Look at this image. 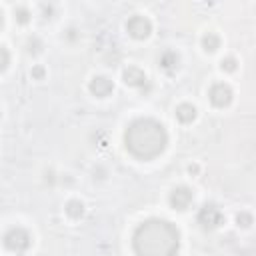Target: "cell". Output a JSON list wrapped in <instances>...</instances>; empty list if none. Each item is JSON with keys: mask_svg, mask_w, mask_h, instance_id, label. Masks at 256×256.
I'll return each instance as SVG.
<instances>
[{"mask_svg": "<svg viewBox=\"0 0 256 256\" xmlns=\"http://www.w3.org/2000/svg\"><path fill=\"white\" fill-rule=\"evenodd\" d=\"M188 172H190V174H198V172H200L198 164H190V166H188Z\"/></svg>", "mask_w": 256, "mask_h": 256, "instance_id": "cell-21", "label": "cell"}, {"mask_svg": "<svg viewBox=\"0 0 256 256\" xmlns=\"http://www.w3.org/2000/svg\"><path fill=\"white\" fill-rule=\"evenodd\" d=\"M88 88H90V92H92L96 98H106L108 94H112L114 84H112V80L106 78V76H94V78L90 80V84H88Z\"/></svg>", "mask_w": 256, "mask_h": 256, "instance_id": "cell-8", "label": "cell"}, {"mask_svg": "<svg viewBox=\"0 0 256 256\" xmlns=\"http://www.w3.org/2000/svg\"><path fill=\"white\" fill-rule=\"evenodd\" d=\"M122 78H124L126 86H134V88H140V86H144V84H146V74L140 70V68H136V66L126 68Z\"/></svg>", "mask_w": 256, "mask_h": 256, "instance_id": "cell-9", "label": "cell"}, {"mask_svg": "<svg viewBox=\"0 0 256 256\" xmlns=\"http://www.w3.org/2000/svg\"><path fill=\"white\" fill-rule=\"evenodd\" d=\"M32 244V238L24 228H10L4 234V246L12 252H24Z\"/></svg>", "mask_w": 256, "mask_h": 256, "instance_id": "cell-4", "label": "cell"}, {"mask_svg": "<svg viewBox=\"0 0 256 256\" xmlns=\"http://www.w3.org/2000/svg\"><path fill=\"white\" fill-rule=\"evenodd\" d=\"M124 144L138 160H152L166 150L168 134L154 118H138L128 124L124 132Z\"/></svg>", "mask_w": 256, "mask_h": 256, "instance_id": "cell-2", "label": "cell"}, {"mask_svg": "<svg viewBox=\"0 0 256 256\" xmlns=\"http://www.w3.org/2000/svg\"><path fill=\"white\" fill-rule=\"evenodd\" d=\"M16 20H18V24H26V22L30 20L28 8H24V6H18V8H16Z\"/></svg>", "mask_w": 256, "mask_h": 256, "instance_id": "cell-16", "label": "cell"}, {"mask_svg": "<svg viewBox=\"0 0 256 256\" xmlns=\"http://www.w3.org/2000/svg\"><path fill=\"white\" fill-rule=\"evenodd\" d=\"M30 74H32V78H34V80H42V78H44V74H46V70H44L42 66H34Z\"/></svg>", "mask_w": 256, "mask_h": 256, "instance_id": "cell-19", "label": "cell"}, {"mask_svg": "<svg viewBox=\"0 0 256 256\" xmlns=\"http://www.w3.org/2000/svg\"><path fill=\"white\" fill-rule=\"evenodd\" d=\"M210 102L216 106V108H226V106H230V102H232V98H234V92H232V88L228 86V84H224V82H216L214 86L210 88Z\"/></svg>", "mask_w": 256, "mask_h": 256, "instance_id": "cell-6", "label": "cell"}, {"mask_svg": "<svg viewBox=\"0 0 256 256\" xmlns=\"http://www.w3.org/2000/svg\"><path fill=\"white\" fill-rule=\"evenodd\" d=\"M178 62H180V58H178V54L174 52V50H166V52L160 56V68H164L166 72L176 70Z\"/></svg>", "mask_w": 256, "mask_h": 256, "instance_id": "cell-10", "label": "cell"}, {"mask_svg": "<svg viewBox=\"0 0 256 256\" xmlns=\"http://www.w3.org/2000/svg\"><path fill=\"white\" fill-rule=\"evenodd\" d=\"M66 214L70 216V218H80L82 214H84V204L80 202V200H70L66 204Z\"/></svg>", "mask_w": 256, "mask_h": 256, "instance_id": "cell-13", "label": "cell"}, {"mask_svg": "<svg viewBox=\"0 0 256 256\" xmlns=\"http://www.w3.org/2000/svg\"><path fill=\"white\" fill-rule=\"evenodd\" d=\"M236 224L238 226H242V228H248L252 224V216L248 212H238L236 214Z\"/></svg>", "mask_w": 256, "mask_h": 256, "instance_id": "cell-15", "label": "cell"}, {"mask_svg": "<svg viewBox=\"0 0 256 256\" xmlns=\"http://www.w3.org/2000/svg\"><path fill=\"white\" fill-rule=\"evenodd\" d=\"M126 30L132 38L136 40H144L150 36V32H152V22L146 18V16H140V14H136L132 16V18H128L126 22Z\"/></svg>", "mask_w": 256, "mask_h": 256, "instance_id": "cell-5", "label": "cell"}, {"mask_svg": "<svg viewBox=\"0 0 256 256\" xmlns=\"http://www.w3.org/2000/svg\"><path fill=\"white\" fill-rule=\"evenodd\" d=\"M202 48L206 50V52H216V50L220 48V38L216 36L214 32H208L202 36Z\"/></svg>", "mask_w": 256, "mask_h": 256, "instance_id": "cell-12", "label": "cell"}, {"mask_svg": "<svg viewBox=\"0 0 256 256\" xmlns=\"http://www.w3.org/2000/svg\"><path fill=\"white\" fill-rule=\"evenodd\" d=\"M26 46H28V52H30V54H38L40 48H42V42H40L38 38H30Z\"/></svg>", "mask_w": 256, "mask_h": 256, "instance_id": "cell-17", "label": "cell"}, {"mask_svg": "<svg viewBox=\"0 0 256 256\" xmlns=\"http://www.w3.org/2000/svg\"><path fill=\"white\" fill-rule=\"evenodd\" d=\"M236 66H238V62H236L234 56H226V58L220 60V68H222L224 72H234V70H236Z\"/></svg>", "mask_w": 256, "mask_h": 256, "instance_id": "cell-14", "label": "cell"}, {"mask_svg": "<svg viewBox=\"0 0 256 256\" xmlns=\"http://www.w3.org/2000/svg\"><path fill=\"white\" fill-rule=\"evenodd\" d=\"M168 200H170V206H172L174 210H186L192 204V200H194V192L188 188V186H176V188L170 192V196H168Z\"/></svg>", "mask_w": 256, "mask_h": 256, "instance_id": "cell-7", "label": "cell"}, {"mask_svg": "<svg viewBox=\"0 0 256 256\" xmlns=\"http://www.w3.org/2000/svg\"><path fill=\"white\" fill-rule=\"evenodd\" d=\"M132 246L138 256H176L180 232L168 220L150 218L134 230Z\"/></svg>", "mask_w": 256, "mask_h": 256, "instance_id": "cell-1", "label": "cell"}, {"mask_svg": "<svg viewBox=\"0 0 256 256\" xmlns=\"http://www.w3.org/2000/svg\"><path fill=\"white\" fill-rule=\"evenodd\" d=\"M0 56H2V62H0V70H6L8 68V64H10V56H8V48L6 46H2L0 48Z\"/></svg>", "mask_w": 256, "mask_h": 256, "instance_id": "cell-18", "label": "cell"}, {"mask_svg": "<svg viewBox=\"0 0 256 256\" xmlns=\"http://www.w3.org/2000/svg\"><path fill=\"white\" fill-rule=\"evenodd\" d=\"M176 118L182 124H190L194 118H196V108L192 104H180L176 108Z\"/></svg>", "mask_w": 256, "mask_h": 256, "instance_id": "cell-11", "label": "cell"}, {"mask_svg": "<svg viewBox=\"0 0 256 256\" xmlns=\"http://www.w3.org/2000/svg\"><path fill=\"white\" fill-rule=\"evenodd\" d=\"M42 10H44V14H46V18H52V6L42 4Z\"/></svg>", "mask_w": 256, "mask_h": 256, "instance_id": "cell-20", "label": "cell"}, {"mask_svg": "<svg viewBox=\"0 0 256 256\" xmlns=\"http://www.w3.org/2000/svg\"><path fill=\"white\" fill-rule=\"evenodd\" d=\"M222 222H224V214L220 212V208L216 206V204L208 202V204H204V206L200 208V212H198V224L204 230H214Z\"/></svg>", "mask_w": 256, "mask_h": 256, "instance_id": "cell-3", "label": "cell"}]
</instances>
